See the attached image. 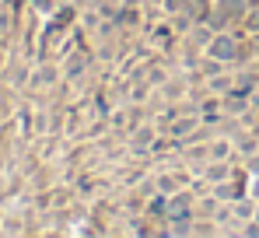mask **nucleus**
Returning <instances> with one entry per match:
<instances>
[{"label":"nucleus","mask_w":259,"mask_h":238,"mask_svg":"<svg viewBox=\"0 0 259 238\" xmlns=\"http://www.w3.org/2000/svg\"><path fill=\"white\" fill-rule=\"evenodd\" d=\"M168 217H196L193 210V193H172L168 196ZM165 217V221H168Z\"/></svg>","instance_id":"f257e3e1"},{"label":"nucleus","mask_w":259,"mask_h":238,"mask_svg":"<svg viewBox=\"0 0 259 238\" xmlns=\"http://www.w3.org/2000/svg\"><path fill=\"white\" fill-rule=\"evenodd\" d=\"M231 175H235V165H231V161H210V168L203 172V179H207L210 186L224 182V179H231Z\"/></svg>","instance_id":"f03ea898"},{"label":"nucleus","mask_w":259,"mask_h":238,"mask_svg":"<svg viewBox=\"0 0 259 238\" xmlns=\"http://www.w3.org/2000/svg\"><path fill=\"white\" fill-rule=\"evenodd\" d=\"M217 210H221V200L214 193H203V200L196 203V214H203V217H214Z\"/></svg>","instance_id":"7ed1b4c3"},{"label":"nucleus","mask_w":259,"mask_h":238,"mask_svg":"<svg viewBox=\"0 0 259 238\" xmlns=\"http://www.w3.org/2000/svg\"><path fill=\"white\" fill-rule=\"evenodd\" d=\"M210 161H231V144L228 140H214L210 144Z\"/></svg>","instance_id":"20e7f679"},{"label":"nucleus","mask_w":259,"mask_h":238,"mask_svg":"<svg viewBox=\"0 0 259 238\" xmlns=\"http://www.w3.org/2000/svg\"><path fill=\"white\" fill-rule=\"evenodd\" d=\"M242 28H245V35H259V4H256V7H249V14H245Z\"/></svg>","instance_id":"39448f33"},{"label":"nucleus","mask_w":259,"mask_h":238,"mask_svg":"<svg viewBox=\"0 0 259 238\" xmlns=\"http://www.w3.org/2000/svg\"><path fill=\"white\" fill-rule=\"evenodd\" d=\"M158 189H161V193H168V196H172L175 189H179V179H175V175H158Z\"/></svg>","instance_id":"423d86ee"},{"label":"nucleus","mask_w":259,"mask_h":238,"mask_svg":"<svg viewBox=\"0 0 259 238\" xmlns=\"http://www.w3.org/2000/svg\"><path fill=\"white\" fill-rule=\"evenodd\" d=\"M84 70H88V60H81V56H77V60H70V67H67V77L74 81V77H81Z\"/></svg>","instance_id":"0eeeda50"},{"label":"nucleus","mask_w":259,"mask_h":238,"mask_svg":"<svg viewBox=\"0 0 259 238\" xmlns=\"http://www.w3.org/2000/svg\"><path fill=\"white\" fill-rule=\"evenodd\" d=\"M245 168H249L252 175H259V158H249V161H245Z\"/></svg>","instance_id":"6e6552de"}]
</instances>
